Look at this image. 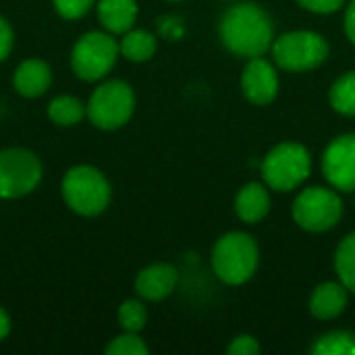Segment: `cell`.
I'll return each instance as SVG.
<instances>
[{
	"label": "cell",
	"instance_id": "cell-1",
	"mask_svg": "<svg viewBox=\"0 0 355 355\" xmlns=\"http://www.w3.org/2000/svg\"><path fill=\"white\" fill-rule=\"evenodd\" d=\"M223 46L245 58L262 56L272 48L275 40V25L270 15L252 2H241L231 6L218 25Z\"/></svg>",
	"mask_w": 355,
	"mask_h": 355
},
{
	"label": "cell",
	"instance_id": "cell-2",
	"mask_svg": "<svg viewBox=\"0 0 355 355\" xmlns=\"http://www.w3.org/2000/svg\"><path fill=\"white\" fill-rule=\"evenodd\" d=\"M260 262L258 243L252 235L231 231L223 235L212 250V270L227 285L248 283Z\"/></svg>",
	"mask_w": 355,
	"mask_h": 355
},
{
	"label": "cell",
	"instance_id": "cell-3",
	"mask_svg": "<svg viewBox=\"0 0 355 355\" xmlns=\"http://www.w3.org/2000/svg\"><path fill=\"white\" fill-rule=\"evenodd\" d=\"M312 171V156L306 146L297 141H283L275 146L262 162V177L268 189L293 191L297 189Z\"/></svg>",
	"mask_w": 355,
	"mask_h": 355
},
{
	"label": "cell",
	"instance_id": "cell-4",
	"mask_svg": "<svg viewBox=\"0 0 355 355\" xmlns=\"http://www.w3.org/2000/svg\"><path fill=\"white\" fill-rule=\"evenodd\" d=\"M272 56L285 71H314L329 58V44L316 31H289L272 42Z\"/></svg>",
	"mask_w": 355,
	"mask_h": 355
},
{
	"label": "cell",
	"instance_id": "cell-5",
	"mask_svg": "<svg viewBox=\"0 0 355 355\" xmlns=\"http://www.w3.org/2000/svg\"><path fill=\"white\" fill-rule=\"evenodd\" d=\"M64 202L81 216H96L110 202V185L94 166H75L62 179Z\"/></svg>",
	"mask_w": 355,
	"mask_h": 355
},
{
	"label": "cell",
	"instance_id": "cell-6",
	"mask_svg": "<svg viewBox=\"0 0 355 355\" xmlns=\"http://www.w3.org/2000/svg\"><path fill=\"white\" fill-rule=\"evenodd\" d=\"M297 227L310 233H322L333 229L343 216V202L335 189L306 187L293 202L291 208Z\"/></svg>",
	"mask_w": 355,
	"mask_h": 355
},
{
	"label": "cell",
	"instance_id": "cell-7",
	"mask_svg": "<svg viewBox=\"0 0 355 355\" xmlns=\"http://www.w3.org/2000/svg\"><path fill=\"white\" fill-rule=\"evenodd\" d=\"M135 110V94L129 83L112 79L100 85L87 104V116L98 129H119L129 123Z\"/></svg>",
	"mask_w": 355,
	"mask_h": 355
},
{
	"label": "cell",
	"instance_id": "cell-8",
	"mask_svg": "<svg viewBox=\"0 0 355 355\" xmlns=\"http://www.w3.org/2000/svg\"><path fill=\"white\" fill-rule=\"evenodd\" d=\"M119 52V44L108 33L89 31L83 37H79V42L73 48V71L79 79L85 81L102 79L114 67Z\"/></svg>",
	"mask_w": 355,
	"mask_h": 355
},
{
	"label": "cell",
	"instance_id": "cell-9",
	"mask_svg": "<svg viewBox=\"0 0 355 355\" xmlns=\"http://www.w3.org/2000/svg\"><path fill=\"white\" fill-rule=\"evenodd\" d=\"M42 179L37 156L23 148L0 152V198L12 200L31 193Z\"/></svg>",
	"mask_w": 355,
	"mask_h": 355
},
{
	"label": "cell",
	"instance_id": "cell-10",
	"mask_svg": "<svg viewBox=\"0 0 355 355\" xmlns=\"http://www.w3.org/2000/svg\"><path fill=\"white\" fill-rule=\"evenodd\" d=\"M322 173L331 187L345 193L355 191V133L339 135L327 146Z\"/></svg>",
	"mask_w": 355,
	"mask_h": 355
},
{
	"label": "cell",
	"instance_id": "cell-11",
	"mask_svg": "<svg viewBox=\"0 0 355 355\" xmlns=\"http://www.w3.org/2000/svg\"><path fill=\"white\" fill-rule=\"evenodd\" d=\"M241 92L256 106L270 104L279 94V75L275 67L262 56L250 58L241 73Z\"/></svg>",
	"mask_w": 355,
	"mask_h": 355
},
{
	"label": "cell",
	"instance_id": "cell-12",
	"mask_svg": "<svg viewBox=\"0 0 355 355\" xmlns=\"http://www.w3.org/2000/svg\"><path fill=\"white\" fill-rule=\"evenodd\" d=\"M179 283V272L171 264H152L144 268L135 279V291L148 302H160L168 297Z\"/></svg>",
	"mask_w": 355,
	"mask_h": 355
},
{
	"label": "cell",
	"instance_id": "cell-13",
	"mask_svg": "<svg viewBox=\"0 0 355 355\" xmlns=\"http://www.w3.org/2000/svg\"><path fill=\"white\" fill-rule=\"evenodd\" d=\"M347 308V287L339 281L322 283L314 289L310 297V312L318 320H333L341 316Z\"/></svg>",
	"mask_w": 355,
	"mask_h": 355
},
{
	"label": "cell",
	"instance_id": "cell-14",
	"mask_svg": "<svg viewBox=\"0 0 355 355\" xmlns=\"http://www.w3.org/2000/svg\"><path fill=\"white\" fill-rule=\"evenodd\" d=\"M268 210H270L268 185L254 181V183L243 185L239 189V193L235 196V212L248 225H256V223L264 220Z\"/></svg>",
	"mask_w": 355,
	"mask_h": 355
},
{
	"label": "cell",
	"instance_id": "cell-15",
	"mask_svg": "<svg viewBox=\"0 0 355 355\" xmlns=\"http://www.w3.org/2000/svg\"><path fill=\"white\" fill-rule=\"evenodd\" d=\"M12 81H15V89L21 96L37 98L48 89V85L52 81V73H50V67L44 60L29 58V60L19 64Z\"/></svg>",
	"mask_w": 355,
	"mask_h": 355
},
{
	"label": "cell",
	"instance_id": "cell-16",
	"mask_svg": "<svg viewBox=\"0 0 355 355\" xmlns=\"http://www.w3.org/2000/svg\"><path fill=\"white\" fill-rule=\"evenodd\" d=\"M100 23L112 33H125L133 27L137 19L135 0H100L98 2Z\"/></svg>",
	"mask_w": 355,
	"mask_h": 355
},
{
	"label": "cell",
	"instance_id": "cell-17",
	"mask_svg": "<svg viewBox=\"0 0 355 355\" xmlns=\"http://www.w3.org/2000/svg\"><path fill=\"white\" fill-rule=\"evenodd\" d=\"M119 48L125 58H129L133 62H146L156 52V37L144 29L125 31V37L121 40Z\"/></svg>",
	"mask_w": 355,
	"mask_h": 355
},
{
	"label": "cell",
	"instance_id": "cell-18",
	"mask_svg": "<svg viewBox=\"0 0 355 355\" xmlns=\"http://www.w3.org/2000/svg\"><path fill=\"white\" fill-rule=\"evenodd\" d=\"M331 106L335 112L355 116V71H349L341 75L333 85H331Z\"/></svg>",
	"mask_w": 355,
	"mask_h": 355
},
{
	"label": "cell",
	"instance_id": "cell-19",
	"mask_svg": "<svg viewBox=\"0 0 355 355\" xmlns=\"http://www.w3.org/2000/svg\"><path fill=\"white\" fill-rule=\"evenodd\" d=\"M335 272L347 291L355 293V231L339 243L335 252Z\"/></svg>",
	"mask_w": 355,
	"mask_h": 355
},
{
	"label": "cell",
	"instance_id": "cell-20",
	"mask_svg": "<svg viewBox=\"0 0 355 355\" xmlns=\"http://www.w3.org/2000/svg\"><path fill=\"white\" fill-rule=\"evenodd\" d=\"M314 355H355V335L345 331H333L316 339L312 345Z\"/></svg>",
	"mask_w": 355,
	"mask_h": 355
},
{
	"label": "cell",
	"instance_id": "cell-21",
	"mask_svg": "<svg viewBox=\"0 0 355 355\" xmlns=\"http://www.w3.org/2000/svg\"><path fill=\"white\" fill-rule=\"evenodd\" d=\"M83 114H85L83 104L71 96H58L48 106V116L56 125H62V127H71V125L79 123L83 119Z\"/></svg>",
	"mask_w": 355,
	"mask_h": 355
},
{
	"label": "cell",
	"instance_id": "cell-22",
	"mask_svg": "<svg viewBox=\"0 0 355 355\" xmlns=\"http://www.w3.org/2000/svg\"><path fill=\"white\" fill-rule=\"evenodd\" d=\"M148 322V312L146 306L137 300H127L119 308V324L127 333H139Z\"/></svg>",
	"mask_w": 355,
	"mask_h": 355
},
{
	"label": "cell",
	"instance_id": "cell-23",
	"mask_svg": "<svg viewBox=\"0 0 355 355\" xmlns=\"http://www.w3.org/2000/svg\"><path fill=\"white\" fill-rule=\"evenodd\" d=\"M106 354L108 355H148L150 349L148 345L144 343V339L137 337V333H127L112 339L106 347Z\"/></svg>",
	"mask_w": 355,
	"mask_h": 355
},
{
	"label": "cell",
	"instance_id": "cell-24",
	"mask_svg": "<svg viewBox=\"0 0 355 355\" xmlns=\"http://www.w3.org/2000/svg\"><path fill=\"white\" fill-rule=\"evenodd\" d=\"M96 0H54V6L60 17L64 19H79L83 17Z\"/></svg>",
	"mask_w": 355,
	"mask_h": 355
},
{
	"label": "cell",
	"instance_id": "cell-25",
	"mask_svg": "<svg viewBox=\"0 0 355 355\" xmlns=\"http://www.w3.org/2000/svg\"><path fill=\"white\" fill-rule=\"evenodd\" d=\"M229 355H258L260 354V343L252 335H237L231 345L227 347Z\"/></svg>",
	"mask_w": 355,
	"mask_h": 355
},
{
	"label": "cell",
	"instance_id": "cell-26",
	"mask_svg": "<svg viewBox=\"0 0 355 355\" xmlns=\"http://www.w3.org/2000/svg\"><path fill=\"white\" fill-rule=\"evenodd\" d=\"M345 0H297V4L310 12H316V15H331V12H337L341 6H343Z\"/></svg>",
	"mask_w": 355,
	"mask_h": 355
},
{
	"label": "cell",
	"instance_id": "cell-27",
	"mask_svg": "<svg viewBox=\"0 0 355 355\" xmlns=\"http://www.w3.org/2000/svg\"><path fill=\"white\" fill-rule=\"evenodd\" d=\"M12 40H15V35H12L10 23H8L4 17H0V60H4V58L10 54V50H12Z\"/></svg>",
	"mask_w": 355,
	"mask_h": 355
},
{
	"label": "cell",
	"instance_id": "cell-28",
	"mask_svg": "<svg viewBox=\"0 0 355 355\" xmlns=\"http://www.w3.org/2000/svg\"><path fill=\"white\" fill-rule=\"evenodd\" d=\"M345 33H347L349 42L355 44V0L349 2V6L345 10Z\"/></svg>",
	"mask_w": 355,
	"mask_h": 355
},
{
	"label": "cell",
	"instance_id": "cell-29",
	"mask_svg": "<svg viewBox=\"0 0 355 355\" xmlns=\"http://www.w3.org/2000/svg\"><path fill=\"white\" fill-rule=\"evenodd\" d=\"M10 331V320H8V314L0 308V341L8 335Z\"/></svg>",
	"mask_w": 355,
	"mask_h": 355
},
{
	"label": "cell",
	"instance_id": "cell-30",
	"mask_svg": "<svg viewBox=\"0 0 355 355\" xmlns=\"http://www.w3.org/2000/svg\"><path fill=\"white\" fill-rule=\"evenodd\" d=\"M173 2H177V0H173Z\"/></svg>",
	"mask_w": 355,
	"mask_h": 355
}]
</instances>
